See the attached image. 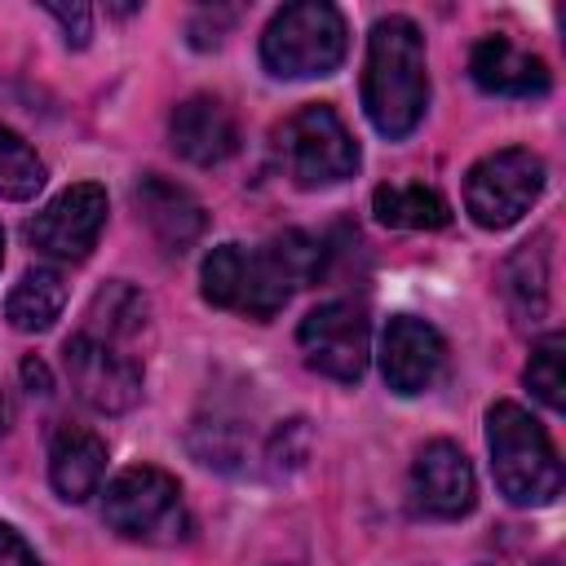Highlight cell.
<instances>
[{"label": "cell", "mask_w": 566, "mask_h": 566, "mask_svg": "<svg viewBox=\"0 0 566 566\" xmlns=\"http://www.w3.org/2000/svg\"><path fill=\"white\" fill-rule=\"evenodd\" d=\"M44 190V164L40 155L13 133L0 124V199H35Z\"/></svg>", "instance_id": "44dd1931"}, {"label": "cell", "mask_w": 566, "mask_h": 566, "mask_svg": "<svg viewBox=\"0 0 566 566\" xmlns=\"http://www.w3.org/2000/svg\"><path fill=\"white\" fill-rule=\"evenodd\" d=\"M327 248L305 230H283L265 248L217 243L199 265V292L217 310H234L248 318H274L296 287L323 274Z\"/></svg>", "instance_id": "6da1fadb"}, {"label": "cell", "mask_w": 566, "mask_h": 566, "mask_svg": "<svg viewBox=\"0 0 566 566\" xmlns=\"http://www.w3.org/2000/svg\"><path fill=\"white\" fill-rule=\"evenodd\" d=\"M535 566H562V553H544Z\"/></svg>", "instance_id": "f1b7e54d"}, {"label": "cell", "mask_w": 566, "mask_h": 566, "mask_svg": "<svg viewBox=\"0 0 566 566\" xmlns=\"http://www.w3.org/2000/svg\"><path fill=\"white\" fill-rule=\"evenodd\" d=\"M469 75L482 93L495 97H544L553 88L548 62L517 49L509 35H482L469 53Z\"/></svg>", "instance_id": "5bb4252c"}, {"label": "cell", "mask_w": 566, "mask_h": 566, "mask_svg": "<svg viewBox=\"0 0 566 566\" xmlns=\"http://www.w3.org/2000/svg\"><path fill=\"white\" fill-rule=\"evenodd\" d=\"M486 451L495 486L517 509H544L562 495V460L544 424L517 402L486 407Z\"/></svg>", "instance_id": "3957f363"}, {"label": "cell", "mask_w": 566, "mask_h": 566, "mask_svg": "<svg viewBox=\"0 0 566 566\" xmlns=\"http://www.w3.org/2000/svg\"><path fill=\"white\" fill-rule=\"evenodd\" d=\"M146 323H150V301L133 283H124V279L97 287L93 301H88V314H84V332L88 336H102L111 345L142 336Z\"/></svg>", "instance_id": "ffe728a7"}, {"label": "cell", "mask_w": 566, "mask_h": 566, "mask_svg": "<svg viewBox=\"0 0 566 566\" xmlns=\"http://www.w3.org/2000/svg\"><path fill=\"white\" fill-rule=\"evenodd\" d=\"M296 345L318 376L354 385V380H363L367 358H371V327H367V314L358 305L327 301L301 318Z\"/></svg>", "instance_id": "ba28073f"}, {"label": "cell", "mask_w": 566, "mask_h": 566, "mask_svg": "<svg viewBox=\"0 0 566 566\" xmlns=\"http://www.w3.org/2000/svg\"><path fill=\"white\" fill-rule=\"evenodd\" d=\"M562 349H566V340H562V332H548L544 340H535V349H531V363H526V371H522V380H526V389L548 407V411H562L566 407V376H562Z\"/></svg>", "instance_id": "7402d4cb"}, {"label": "cell", "mask_w": 566, "mask_h": 566, "mask_svg": "<svg viewBox=\"0 0 566 566\" xmlns=\"http://www.w3.org/2000/svg\"><path fill=\"white\" fill-rule=\"evenodd\" d=\"M371 212H376L380 226H394V230H442L451 221L447 199L433 186H420V181L376 186L371 190Z\"/></svg>", "instance_id": "ac0fdd59"}, {"label": "cell", "mask_w": 566, "mask_h": 566, "mask_svg": "<svg viewBox=\"0 0 566 566\" xmlns=\"http://www.w3.org/2000/svg\"><path fill=\"white\" fill-rule=\"evenodd\" d=\"M234 22V13L230 9H199L195 18H190V44L195 49H217L221 40H226V27Z\"/></svg>", "instance_id": "cb8c5ba5"}, {"label": "cell", "mask_w": 566, "mask_h": 566, "mask_svg": "<svg viewBox=\"0 0 566 566\" xmlns=\"http://www.w3.org/2000/svg\"><path fill=\"white\" fill-rule=\"evenodd\" d=\"M500 283H504V296L517 318H526V323L544 318V310H548V234L544 230L513 248Z\"/></svg>", "instance_id": "e0dca14e"}, {"label": "cell", "mask_w": 566, "mask_h": 566, "mask_svg": "<svg viewBox=\"0 0 566 566\" xmlns=\"http://www.w3.org/2000/svg\"><path fill=\"white\" fill-rule=\"evenodd\" d=\"M548 181V168L526 146H504L482 155L464 177V208L482 230H509L517 226L531 203L539 199Z\"/></svg>", "instance_id": "52a82bcc"}, {"label": "cell", "mask_w": 566, "mask_h": 566, "mask_svg": "<svg viewBox=\"0 0 566 566\" xmlns=\"http://www.w3.org/2000/svg\"><path fill=\"white\" fill-rule=\"evenodd\" d=\"M0 265H4V230H0Z\"/></svg>", "instance_id": "f546056e"}, {"label": "cell", "mask_w": 566, "mask_h": 566, "mask_svg": "<svg viewBox=\"0 0 566 566\" xmlns=\"http://www.w3.org/2000/svg\"><path fill=\"white\" fill-rule=\"evenodd\" d=\"M106 226V190L97 181H75L62 195H53L31 221L27 239L35 252L57 261H84Z\"/></svg>", "instance_id": "30bf717a"}, {"label": "cell", "mask_w": 566, "mask_h": 566, "mask_svg": "<svg viewBox=\"0 0 566 566\" xmlns=\"http://www.w3.org/2000/svg\"><path fill=\"white\" fill-rule=\"evenodd\" d=\"M133 199H137V212L150 226V234L164 243V252H186L208 226L203 203L186 186L168 181L164 172H142L133 186Z\"/></svg>", "instance_id": "9a60e30c"}, {"label": "cell", "mask_w": 566, "mask_h": 566, "mask_svg": "<svg viewBox=\"0 0 566 566\" xmlns=\"http://www.w3.org/2000/svg\"><path fill=\"white\" fill-rule=\"evenodd\" d=\"M349 27L327 0L283 4L261 31V66L274 80H314L332 75L345 62Z\"/></svg>", "instance_id": "277c9868"}, {"label": "cell", "mask_w": 566, "mask_h": 566, "mask_svg": "<svg viewBox=\"0 0 566 566\" xmlns=\"http://www.w3.org/2000/svg\"><path fill=\"white\" fill-rule=\"evenodd\" d=\"M0 566H40L35 548H31L9 522H0Z\"/></svg>", "instance_id": "484cf974"}, {"label": "cell", "mask_w": 566, "mask_h": 566, "mask_svg": "<svg viewBox=\"0 0 566 566\" xmlns=\"http://www.w3.org/2000/svg\"><path fill=\"white\" fill-rule=\"evenodd\" d=\"M22 380H27L31 394H49V367H44L40 358H27V363H22Z\"/></svg>", "instance_id": "4316f807"}, {"label": "cell", "mask_w": 566, "mask_h": 566, "mask_svg": "<svg viewBox=\"0 0 566 566\" xmlns=\"http://www.w3.org/2000/svg\"><path fill=\"white\" fill-rule=\"evenodd\" d=\"M44 13L62 22L66 44H75V49H84V44H88V22H93L88 4H71V9H66V4H44Z\"/></svg>", "instance_id": "d4e9b609"}, {"label": "cell", "mask_w": 566, "mask_h": 566, "mask_svg": "<svg viewBox=\"0 0 566 566\" xmlns=\"http://www.w3.org/2000/svg\"><path fill=\"white\" fill-rule=\"evenodd\" d=\"M106 473V442L84 424H57L49 438V482L66 504L97 495Z\"/></svg>", "instance_id": "2e32d148"}, {"label": "cell", "mask_w": 566, "mask_h": 566, "mask_svg": "<svg viewBox=\"0 0 566 566\" xmlns=\"http://www.w3.org/2000/svg\"><path fill=\"white\" fill-rule=\"evenodd\" d=\"M102 522L124 539L146 544H172L186 535V509H181V482L155 464H133L106 482L102 495Z\"/></svg>", "instance_id": "8992f818"}, {"label": "cell", "mask_w": 566, "mask_h": 566, "mask_svg": "<svg viewBox=\"0 0 566 566\" xmlns=\"http://www.w3.org/2000/svg\"><path fill=\"white\" fill-rule=\"evenodd\" d=\"M429 106V62H424V35L411 18L389 13L367 35V62H363V111L371 128L389 142H402L416 133Z\"/></svg>", "instance_id": "7a4b0ae2"}, {"label": "cell", "mask_w": 566, "mask_h": 566, "mask_svg": "<svg viewBox=\"0 0 566 566\" xmlns=\"http://www.w3.org/2000/svg\"><path fill=\"white\" fill-rule=\"evenodd\" d=\"M411 500L429 517H464L478 504V478L469 455L447 438L424 442L411 464Z\"/></svg>", "instance_id": "7c38bea8"}, {"label": "cell", "mask_w": 566, "mask_h": 566, "mask_svg": "<svg viewBox=\"0 0 566 566\" xmlns=\"http://www.w3.org/2000/svg\"><path fill=\"white\" fill-rule=\"evenodd\" d=\"M447 371V340L433 323L416 314H394L380 336V376L394 394L416 398L433 389Z\"/></svg>", "instance_id": "8fae6325"}, {"label": "cell", "mask_w": 566, "mask_h": 566, "mask_svg": "<svg viewBox=\"0 0 566 566\" xmlns=\"http://www.w3.org/2000/svg\"><path fill=\"white\" fill-rule=\"evenodd\" d=\"M62 363H66L71 389L93 411L119 416V411L137 407V398H142V367L119 345H111L102 336H88V332H75L66 340V349H62Z\"/></svg>", "instance_id": "9c48e42d"}, {"label": "cell", "mask_w": 566, "mask_h": 566, "mask_svg": "<svg viewBox=\"0 0 566 566\" xmlns=\"http://www.w3.org/2000/svg\"><path fill=\"white\" fill-rule=\"evenodd\" d=\"M168 137H172V150L199 168L226 164L239 150V124H234L230 106L212 93H195V97L177 102L168 115Z\"/></svg>", "instance_id": "4fadbf2b"}, {"label": "cell", "mask_w": 566, "mask_h": 566, "mask_svg": "<svg viewBox=\"0 0 566 566\" xmlns=\"http://www.w3.org/2000/svg\"><path fill=\"white\" fill-rule=\"evenodd\" d=\"M190 451L199 455V464H212V469H239L248 460V438L234 429V424H195L190 429Z\"/></svg>", "instance_id": "603a6c76"}, {"label": "cell", "mask_w": 566, "mask_h": 566, "mask_svg": "<svg viewBox=\"0 0 566 566\" xmlns=\"http://www.w3.org/2000/svg\"><path fill=\"white\" fill-rule=\"evenodd\" d=\"M274 155H279L283 172H287L301 190L336 186V181L354 177L358 164H363V150H358L354 133L345 128V119H340L327 102H305V106H296V111L274 128Z\"/></svg>", "instance_id": "5b68a950"}, {"label": "cell", "mask_w": 566, "mask_h": 566, "mask_svg": "<svg viewBox=\"0 0 566 566\" xmlns=\"http://www.w3.org/2000/svg\"><path fill=\"white\" fill-rule=\"evenodd\" d=\"M62 305H66V283H62V274L49 270V265H35V270H27V274L9 287V296H4V318H9L13 332H49V327L57 323Z\"/></svg>", "instance_id": "d6986e66"}, {"label": "cell", "mask_w": 566, "mask_h": 566, "mask_svg": "<svg viewBox=\"0 0 566 566\" xmlns=\"http://www.w3.org/2000/svg\"><path fill=\"white\" fill-rule=\"evenodd\" d=\"M9 420H13V402L4 398V389H0V438L9 433Z\"/></svg>", "instance_id": "83f0119b"}]
</instances>
